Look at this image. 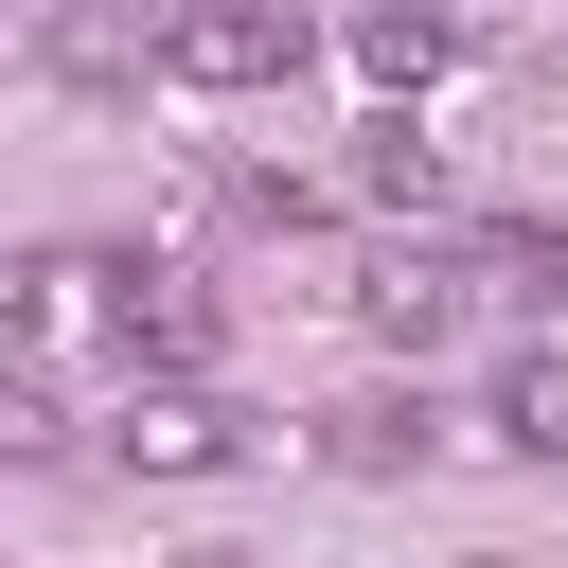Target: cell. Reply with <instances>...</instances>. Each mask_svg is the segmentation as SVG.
Listing matches in <instances>:
<instances>
[{
    "label": "cell",
    "instance_id": "cell-5",
    "mask_svg": "<svg viewBox=\"0 0 568 568\" xmlns=\"http://www.w3.org/2000/svg\"><path fill=\"white\" fill-rule=\"evenodd\" d=\"M462 302H479V284H462V266H444V248H390V266H373V284H355V320H373V337H390V355H444V337H462Z\"/></svg>",
    "mask_w": 568,
    "mask_h": 568
},
{
    "label": "cell",
    "instance_id": "cell-1",
    "mask_svg": "<svg viewBox=\"0 0 568 568\" xmlns=\"http://www.w3.org/2000/svg\"><path fill=\"white\" fill-rule=\"evenodd\" d=\"M320 36H302V0H178L160 18V71L178 89H284Z\"/></svg>",
    "mask_w": 568,
    "mask_h": 568
},
{
    "label": "cell",
    "instance_id": "cell-10",
    "mask_svg": "<svg viewBox=\"0 0 568 568\" xmlns=\"http://www.w3.org/2000/svg\"><path fill=\"white\" fill-rule=\"evenodd\" d=\"M53 302H71V266H0V337H36Z\"/></svg>",
    "mask_w": 568,
    "mask_h": 568
},
{
    "label": "cell",
    "instance_id": "cell-8",
    "mask_svg": "<svg viewBox=\"0 0 568 568\" xmlns=\"http://www.w3.org/2000/svg\"><path fill=\"white\" fill-rule=\"evenodd\" d=\"M426 444H444L426 408H337V426H320V462H337V479H408Z\"/></svg>",
    "mask_w": 568,
    "mask_h": 568
},
{
    "label": "cell",
    "instance_id": "cell-7",
    "mask_svg": "<svg viewBox=\"0 0 568 568\" xmlns=\"http://www.w3.org/2000/svg\"><path fill=\"white\" fill-rule=\"evenodd\" d=\"M462 284H497V302H532V320H568V231H550V213H497Z\"/></svg>",
    "mask_w": 568,
    "mask_h": 568
},
{
    "label": "cell",
    "instance_id": "cell-11",
    "mask_svg": "<svg viewBox=\"0 0 568 568\" xmlns=\"http://www.w3.org/2000/svg\"><path fill=\"white\" fill-rule=\"evenodd\" d=\"M462 568H532V550H462Z\"/></svg>",
    "mask_w": 568,
    "mask_h": 568
},
{
    "label": "cell",
    "instance_id": "cell-2",
    "mask_svg": "<svg viewBox=\"0 0 568 568\" xmlns=\"http://www.w3.org/2000/svg\"><path fill=\"white\" fill-rule=\"evenodd\" d=\"M106 462H124V479H231V462H248V426H231L195 373H142V390L106 408Z\"/></svg>",
    "mask_w": 568,
    "mask_h": 568
},
{
    "label": "cell",
    "instance_id": "cell-6",
    "mask_svg": "<svg viewBox=\"0 0 568 568\" xmlns=\"http://www.w3.org/2000/svg\"><path fill=\"white\" fill-rule=\"evenodd\" d=\"M355 195H373V213H444V195H462L444 142H426V106H373V124H355Z\"/></svg>",
    "mask_w": 568,
    "mask_h": 568
},
{
    "label": "cell",
    "instance_id": "cell-9",
    "mask_svg": "<svg viewBox=\"0 0 568 568\" xmlns=\"http://www.w3.org/2000/svg\"><path fill=\"white\" fill-rule=\"evenodd\" d=\"M497 444L515 462H568V355H515L497 373Z\"/></svg>",
    "mask_w": 568,
    "mask_h": 568
},
{
    "label": "cell",
    "instance_id": "cell-3",
    "mask_svg": "<svg viewBox=\"0 0 568 568\" xmlns=\"http://www.w3.org/2000/svg\"><path fill=\"white\" fill-rule=\"evenodd\" d=\"M89 284H106V337H124V355H160V373L213 355V284H195V266H89Z\"/></svg>",
    "mask_w": 568,
    "mask_h": 568
},
{
    "label": "cell",
    "instance_id": "cell-4",
    "mask_svg": "<svg viewBox=\"0 0 568 568\" xmlns=\"http://www.w3.org/2000/svg\"><path fill=\"white\" fill-rule=\"evenodd\" d=\"M355 71L408 106V89H444L462 71V0H355Z\"/></svg>",
    "mask_w": 568,
    "mask_h": 568
}]
</instances>
